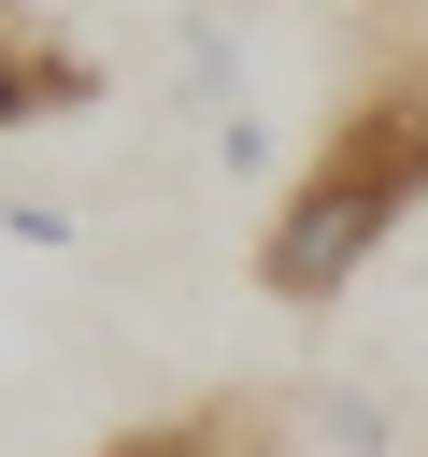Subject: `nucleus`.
<instances>
[{"label":"nucleus","mask_w":428,"mask_h":457,"mask_svg":"<svg viewBox=\"0 0 428 457\" xmlns=\"http://www.w3.org/2000/svg\"><path fill=\"white\" fill-rule=\"evenodd\" d=\"M414 200H428V71H385V86H357V100L328 114L314 171H300L285 214L257 228V286H271L285 314H328V300L399 243Z\"/></svg>","instance_id":"1"},{"label":"nucleus","mask_w":428,"mask_h":457,"mask_svg":"<svg viewBox=\"0 0 428 457\" xmlns=\"http://www.w3.org/2000/svg\"><path fill=\"white\" fill-rule=\"evenodd\" d=\"M86 100H100V57L43 43V29L0 0V129H57V114H86Z\"/></svg>","instance_id":"2"},{"label":"nucleus","mask_w":428,"mask_h":457,"mask_svg":"<svg viewBox=\"0 0 428 457\" xmlns=\"http://www.w3.org/2000/svg\"><path fill=\"white\" fill-rule=\"evenodd\" d=\"M271 400H200V414H171V428H128L114 457H271Z\"/></svg>","instance_id":"3"},{"label":"nucleus","mask_w":428,"mask_h":457,"mask_svg":"<svg viewBox=\"0 0 428 457\" xmlns=\"http://www.w3.org/2000/svg\"><path fill=\"white\" fill-rule=\"evenodd\" d=\"M300 428H314L328 457H399V414H385V386H342V371L300 400Z\"/></svg>","instance_id":"4"},{"label":"nucleus","mask_w":428,"mask_h":457,"mask_svg":"<svg viewBox=\"0 0 428 457\" xmlns=\"http://www.w3.org/2000/svg\"><path fill=\"white\" fill-rule=\"evenodd\" d=\"M214 157H228V171H271V114H257V100H243V114H214Z\"/></svg>","instance_id":"5"},{"label":"nucleus","mask_w":428,"mask_h":457,"mask_svg":"<svg viewBox=\"0 0 428 457\" xmlns=\"http://www.w3.org/2000/svg\"><path fill=\"white\" fill-rule=\"evenodd\" d=\"M0 228H14L29 257H57V243H71V200H0Z\"/></svg>","instance_id":"6"}]
</instances>
